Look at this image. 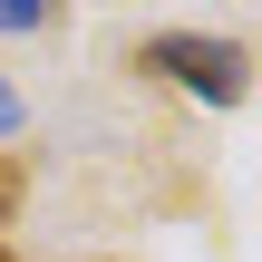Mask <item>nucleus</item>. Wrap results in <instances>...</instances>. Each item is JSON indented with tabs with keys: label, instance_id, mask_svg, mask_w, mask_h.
Listing matches in <instances>:
<instances>
[{
	"label": "nucleus",
	"instance_id": "39448f33",
	"mask_svg": "<svg viewBox=\"0 0 262 262\" xmlns=\"http://www.w3.org/2000/svg\"><path fill=\"white\" fill-rule=\"evenodd\" d=\"M0 262H19V253H10V243H0Z\"/></svg>",
	"mask_w": 262,
	"mask_h": 262
},
{
	"label": "nucleus",
	"instance_id": "20e7f679",
	"mask_svg": "<svg viewBox=\"0 0 262 262\" xmlns=\"http://www.w3.org/2000/svg\"><path fill=\"white\" fill-rule=\"evenodd\" d=\"M19 136V97H10V78H0V146Z\"/></svg>",
	"mask_w": 262,
	"mask_h": 262
},
{
	"label": "nucleus",
	"instance_id": "f03ea898",
	"mask_svg": "<svg viewBox=\"0 0 262 262\" xmlns=\"http://www.w3.org/2000/svg\"><path fill=\"white\" fill-rule=\"evenodd\" d=\"M58 10H39V0H0V39H19V29H49Z\"/></svg>",
	"mask_w": 262,
	"mask_h": 262
},
{
	"label": "nucleus",
	"instance_id": "7ed1b4c3",
	"mask_svg": "<svg viewBox=\"0 0 262 262\" xmlns=\"http://www.w3.org/2000/svg\"><path fill=\"white\" fill-rule=\"evenodd\" d=\"M19 204H29V165H19V156H0V224H10Z\"/></svg>",
	"mask_w": 262,
	"mask_h": 262
},
{
	"label": "nucleus",
	"instance_id": "f257e3e1",
	"mask_svg": "<svg viewBox=\"0 0 262 262\" xmlns=\"http://www.w3.org/2000/svg\"><path fill=\"white\" fill-rule=\"evenodd\" d=\"M136 68H146V78H165V88H194V97H214V107H233V97H243V49H233V39L165 29V39H146V49H136Z\"/></svg>",
	"mask_w": 262,
	"mask_h": 262
}]
</instances>
